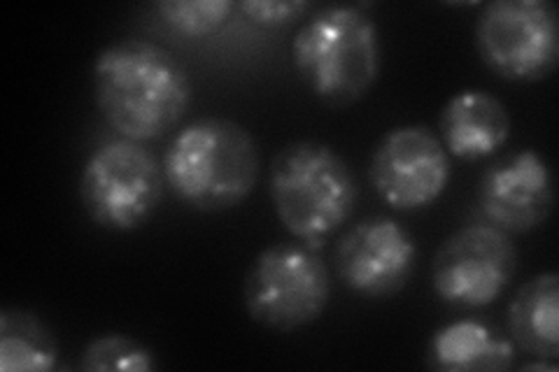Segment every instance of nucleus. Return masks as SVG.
<instances>
[{
	"label": "nucleus",
	"instance_id": "f257e3e1",
	"mask_svg": "<svg viewBox=\"0 0 559 372\" xmlns=\"http://www.w3.org/2000/svg\"><path fill=\"white\" fill-rule=\"evenodd\" d=\"M94 92L100 115L121 137L150 143L182 121L194 84L166 47L129 38L100 49Z\"/></svg>",
	"mask_w": 559,
	"mask_h": 372
},
{
	"label": "nucleus",
	"instance_id": "a211bd4d",
	"mask_svg": "<svg viewBox=\"0 0 559 372\" xmlns=\"http://www.w3.org/2000/svg\"><path fill=\"white\" fill-rule=\"evenodd\" d=\"M238 10L259 26H283L304 16L310 3L306 0H245L238 3Z\"/></svg>",
	"mask_w": 559,
	"mask_h": 372
},
{
	"label": "nucleus",
	"instance_id": "0eeeda50",
	"mask_svg": "<svg viewBox=\"0 0 559 372\" xmlns=\"http://www.w3.org/2000/svg\"><path fill=\"white\" fill-rule=\"evenodd\" d=\"M476 49L495 75L538 82L559 61V16L548 0H495L480 10Z\"/></svg>",
	"mask_w": 559,
	"mask_h": 372
},
{
	"label": "nucleus",
	"instance_id": "39448f33",
	"mask_svg": "<svg viewBox=\"0 0 559 372\" xmlns=\"http://www.w3.org/2000/svg\"><path fill=\"white\" fill-rule=\"evenodd\" d=\"M166 172L143 143L110 140L86 158L80 201L94 224L117 233L145 226L166 193Z\"/></svg>",
	"mask_w": 559,
	"mask_h": 372
},
{
	"label": "nucleus",
	"instance_id": "9b49d317",
	"mask_svg": "<svg viewBox=\"0 0 559 372\" xmlns=\"http://www.w3.org/2000/svg\"><path fill=\"white\" fill-rule=\"evenodd\" d=\"M478 207L503 233H532L555 209L550 166L536 149L518 152L487 168L478 182Z\"/></svg>",
	"mask_w": 559,
	"mask_h": 372
},
{
	"label": "nucleus",
	"instance_id": "6ab92c4d",
	"mask_svg": "<svg viewBox=\"0 0 559 372\" xmlns=\"http://www.w3.org/2000/svg\"><path fill=\"white\" fill-rule=\"evenodd\" d=\"M522 370H557L555 361L550 363H544V359H540V363H530V365H522Z\"/></svg>",
	"mask_w": 559,
	"mask_h": 372
},
{
	"label": "nucleus",
	"instance_id": "dca6fc26",
	"mask_svg": "<svg viewBox=\"0 0 559 372\" xmlns=\"http://www.w3.org/2000/svg\"><path fill=\"white\" fill-rule=\"evenodd\" d=\"M238 10L234 0H162L156 3L159 20L185 38H207L215 35Z\"/></svg>",
	"mask_w": 559,
	"mask_h": 372
},
{
	"label": "nucleus",
	"instance_id": "f8f14e48",
	"mask_svg": "<svg viewBox=\"0 0 559 372\" xmlns=\"http://www.w3.org/2000/svg\"><path fill=\"white\" fill-rule=\"evenodd\" d=\"M439 131L448 156L480 161L509 143L511 115L497 96L483 88H464L443 105Z\"/></svg>",
	"mask_w": 559,
	"mask_h": 372
},
{
	"label": "nucleus",
	"instance_id": "f03ea898",
	"mask_svg": "<svg viewBox=\"0 0 559 372\" xmlns=\"http://www.w3.org/2000/svg\"><path fill=\"white\" fill-rule=\"evenodd\" d=\"M259 149L250 131L224 117L187 123L164 156L173 196L197 212H224L242 205L259 182Z\"/></svg>",
	"mask_w": 559,
	"mask_h": 372
},
{
	"label": "nucleus",
	"instance_id": "2eb2a0df",
	"mask_svg": "<svg viewBox=\"0 0 559 372\" xmlns=\"http://www.w3.org/2000/svg\"><path fill=\"white\" fill-rule=\"evenodd\" d=\"M57 361L59 343L38 314L20 308L0 312V370L47 372Z\"/></svg>",
	"mask_w": 559,
	"mask_h": 372
},
{
	"label": "nucleus",
	"instance_id": "423d86ee",
	"mask_svg": "<svg viewBox=\"0 0 559 372\" xmlns=\"http://www.w3.org/2000/svg\"><path fill=\"white\" fill-rule=\"evenodd\" d=\"M331 298V273L314 247L280 242L257 254L242 285V300L257 324L299 331L318 322Z\"/></svg>",
	"mask_w": 559,
	"mask_h": 372
},
{
	"label": "nucleus",
	"instance_id": "6e6552de",
	"mask_svg": "<svg viewBox=\"0 0 559 372\" xmlns=\"http://www.w3.org/2000/svg\"><path fill=\"white\" fill-rule=\"evenodd\" d=\"M515 271L518 252L511 236L492 224H468L436 250L431 285L443 303L478 310L495 303Z\"/></svg>",
	"mask_w": 559,
	"mask_h": 372
},
{
	"label": "nucleus",
	"instance_id": "ddd939ff",
	"mask_svg": "<svg viewBox=\"0 0 559 372\" xmlns=\"http://www.w3.org/2000/svg\"><path fill=\"white\" fill-rule=\"evenodd\" d=\"M513 343L544 361L559 359V277L540 273L522 285L509 305Z\"/></svg>",
	"mask_w": 559,
	"mask_h": 372
},
{
	"label": "nucleus",
	"instance_id": "9d476101",
	"mask_svg": "<svg viewBox=\"0 0 559 372\" xmlns=\"http://www.w3.org/2000/svg\"><path fill=\"white\" fill-rule=\"evenodd\" d=\"M343 285L364 298H388L404 289L417 268V242L390 217L361 219L336 247Z\"/></svg>",
	"mask_w": 559,
	"mask_h": 372
},
{
	"label": "nucleus",
	"instance_id": "1a4fd4ad",
	"mask_svg": "<svg viewBox=\"0 0 559 372\" xmlns=\"http://www.w3.org/2000/svg\"><path fill=\"white\" fill-rule=\"evenodd\" d=\"M369 180L390 207L423 209L439 201L448 189L450 156L439 135L427 127H396L376 145Z\"/></svg>",
	"mask_w": 559,
	"mask_h": 372
},
{
	"label": "nucleus",
	"instance_id": "f3484780",
	"mask_svg": "<svg viewBox=\"0 0 559 372\" xmlns=\"http://www.w3.org/2000/svg\"><path fill=\"white\" fill-rule=\"evenodd\" d=\"M80 368L94 372H147L156 370V361L145 345L121 333H108L84 347Z\"/></svg>",
	"mask_w": 559,
	"mask_h": 372
},
{
	"label": "nucleus",
	"instance_id": "7ed1b4c3",
	"mask_svg": "<svg viewBox=\"0 0 559 372\" xmlns=\"http://www.w3.org/2000/svg\"><path fill=\"white\" fill-rule=\"evenodd\" d=\"M269 193L280 224L308 247L324 244L347 224L359 199L345 158L318 140H296L273 156Z\"/></svg>",
	"mask_w": 559,
	"mask_h": 372
},
{
	"label": "nucleus",
	"instance_id": "4468645a",
	"mask_svg": "<svg viewBox=\"0 0 559 372\" xmlns=\"http://www.w3.org/2000/svg\"><path fill=\"white\" fill-rule=\"evenodd\" d=\"M513 359V343L497 338L492 328L476 319H460L439 328L429 343V365L448 372L509 370Z\"/></svg>",
	"mask_w": 559,
	"mask_h": 372
},
{
	"label": "nucleus",
	"instance_id": "20e7f679",
	"mask_svg": "<svg viewBox=\"0 0 559 372\" xmlns=\"http://www.w3.org/2000/svg\"><path fill=\"white\" fill-rule=\"evenodd\" d=\"M292 61L322 103L347 108L378 82L382 68L380 31L361 8H322L296 31Z\"/></svg>",
	"mask_w": 559,
	"mask_h": 372
}]
</instances>
